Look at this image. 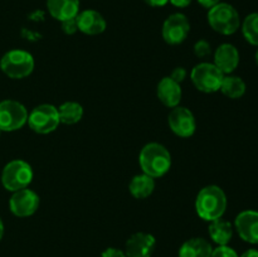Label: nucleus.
Returning a JSON list of instances; mask_svg holds the SVG:
<instances>
[{
    "label": "nucleus",
    "instance_id": "f257e3e1",
    "mask_svg": "<svg viewBox=\"0 0 258 257\" xmlns=\"http://www.w3.org/2000/svg\"><path fill=\"white\" fill-rule=\"evenodd\" d=\"M227 196L218 185H207L198 193L196 198V212L203 221L213 222L226 213Z\"/></svg>",
    "mask_w": 258,
    "mask_h": 257
},
{
    "label": "nucleus",
    "instance_id": "f03ea898",
    "mask_svg": "<svg viewBox=\"0 0 258 257\" xmlns=\"http://www.w3.org/2000/svg\"><path fill=\"white\" fill-rule=\"evenodd\" d=\"M139 164L143 173L151 178H161L171 168V155L168 149L159 143H149L139 154Z\"/></svg>",
    "mask_w": 258,
    "mask_h": 257
},
{
    "label": "nucleus",
    "instance_id": "7ed1b4c3",
    "mask_svg": "<svg viewBox=\"0 0 258 257\" xmlns=\"http://www.w3.org/2000/svg\"><path fill=\"white\" fill-rule=\"evenodd\" d=\"M208 23L214 32L222 35H232L241 28V17L233 5L218 3L208 12Z\"/></svg>",
    "mask_w": 258,
    "mask_h": 257
},
{
    "label": "nucleus",
    "instance_id": "20e7f679",
    "mask_svg": "<svg viewBox=\"0 0 258 257\" xmlns=\"http://www.w3.org/2000/svg\"><path fill=\"white\" fill-rule=\"evenodd\" d=\"M0 70L12 80H22L32 75L34 70V58L27 50H8L0 59Z\"/></svg>",
    "mask_w": 258,
    "mask_h": 257
},
{
    "label": "nucleus",
    "instance_id": "39448f33",
    "mask_svg": "<svg viewBox=\"0 0 258 257\" xmlns=\"http://www.w3.org/2000/svg\"><path fill=\"white\" fill-rule=\"evenodd\" d=\"M33 180L30 164L22 159H14L4 166L2 171V184L8 191H17L28 188Z\"/></svg>",
    "mask_w": 258,
    "mask_h": 257
},
{
    "label": "nucleus",
    "instance_id": "423d86ee",
    "mask_svg": "<svg viewBox=\"0 0 258 257\" xmlns=\"http://www.w3.org/2000/svg\"><path fill=\"white\" fill-rule=\"evenodd\" d=\"M224 75L214 63L202 62L194 66L190 72V80L196 88L204 93H214L221 90Z\"/></svg>",
    "mask_w": 258,
    "mask_h": 257
},
{
    "label": "nucleus",
    "instance_id": "0eeeda50",
    "mask_svg": "<svg viewBox=\"0 0 258 257\" xmlns=\"http://www.w3.org/2000/svg\"><path fill=\"white\" fill-rule=\"evenodd\" d=\"M27 123L34 133L45 135L55 131L59 126L60 120L58 108L50 103H43L37 106L28 113Z\"/></svg>",
    "mask_w": 258,
    "mask_h": 257
},
{
    "label": "nucleus",
    "instance_id": "6e6552de",
    "mask_svg": "<svg viewBox=\"0 0 258 257\" xmlns=\"http://www.w3.org/2000/svg\"><path fill=\"white\" fill-rule=\"evenodd\" d=\"M28 121V111L15 100L0 101V130L12 133L22 128Z\"/></svg>",
    "mask_w": 258,
    "mask_h": 257
},
{
    "label": "nucleus",
    "instance_id": "1a4fd4ad",
    "mask_svg": "<svg viewBox=\"0 0 258 257\" xmlns=\"http://www.w3.org/2000/svg\"><path fill=\"white\" fill-rule=\"evenodd\" d=\"M190 32V23L186 15L181 13H174L169 15L163 24L161 34L168 44H181L188 38Z\"/></svg>",
    "mask_w": 258,
    "mask_h": 257
},
{
    "label": "nucleus",
    "instance_id": "9d476101",
    "mask_svg": "<svg viewBox=\"0 0 258 257\" xmlns=\"http://www.w3.org/2000/svg\"><path fill=\"white\" fill-rule=\"evenodd\" d=\"M39 208V196L32 189H20L13 191L9 199V209L15 217L25 218L35 213Z\"/></svg>",
    "mask_w": 258,
    "mask_h": 257
},
{
    "label": "nucleus",
    "instance_id": "9b49d317",
    "mask_svg": "<svg viewBox=\"0 0 258 257\" xmlns=\"http://www.w3.org/2000/svg\"><path fill=\"white\" fill-rule=\"evenodd\" d=\"M168 123L170 130L179 138H190L197 130L194 113L183 106H176L171 108L168 116Z\"/></svg>",
    "mask_w": 258,
    "mask_h": 257
},
{
    "label": "nucleus",
    "instance_id": "f8f14e48",
    "mask_svg": "<svg viewBox=\"0 0 258 257\" xmlns=\"http://www.w3.org/2000/svg\"><path fill=\"white\" fill-rule=\"evenodd\" d=\"M234 228L244 242L258 244V211L241 212L234 219Z\"/></svg>",
    "mask_w": 258,
    "mask_h": 257
},
{
    "label": "nucleus",
    "instance_id": "ddd939ff",
    "mask_svg": "<svg viewBox=\"0 0 258 257\" xmlns=\"http://www.w3.org/2000/svg\"><path fill=\"white\" fill-rule=\"evenodd\" d=\"M156 246L153 234L138 232L128 237L125 243V253L127 257H151Z\"/></svg>",
    "mask_w": 258,
    "mask_h": 257
},
{
    "label": "nucleus",
    "instance_id": "4468645a",
    "mask_svg": "<svg viewBox=\"0 0 258 257\" xmlns=\"http://www.w3.org/2000/svg\"><path fill=\"white\" fill-rule=\"evenodd\" d=\"M214 66L224 76L232 75L239 65V52L231 43H223L214 52Z\"/></svg>",
    "mask_w": 258,
    "mask_h": 257
},
{
    "label": "nucleus",
    "instance_id": "2eb2a0df",
    "mask_svg": "<svg viewBox=\"0 0 258 257\" xmlns=\"http://www.w3.org/2000/svg\"><path fill=\"white\" fill-rule=\"evenodd\" d=\"M80 32L87 35H98L106 30V20L97 10L87 9L78 13L76 17Z\"/></svg>",
    "mask_w": 258,
    "mask_h": 257
},
{
    "label": "nucleus",
    "instance_id": "dca6fc26",
    "mask_svg": "<svg viewBox=\"0 0 258 257\" xmlns=\"http://www.w3.org/2000/svg\"><path fill=\"white\" fill-rule=\"evenodd\" d=\"M156 95H158L159 101L164 106H166L169 108H174L176 106H179V103H180L183 91H181L180 83L175 82L170 77H164L158 83Z\"/></svg>",
    "mask_w": 258,
    "mask_h": 257
},
{
    "label": "nucleus",
    "instance_id": "f3484780",
    "mask_svg": "<svg viewBox=\"0 0 258 257\" xmlns=\"http://www.w3.org/2000/svg\"><path fill=\"white\" fill-rule=\"evenodd\" d=\"M49 14L58 22L73 19L80 13V0H47Z\"/></svg>",
    "mask_w": 258,
    "mask_h": 257
},
{
    "label": "nucleus",
    "instance_id": "a211bd4d",
    "mask_svg": "<svg viewBox=\"0 0 258 257\" xmlns=\"http://www.w3.org/2000/svg\"><path fill=\"white\" fill-rule=\"evenodd\" d=\"M213 247L202 237L188 239L179 248V257H211Z\"/></svg>",
    "mask_w": 258,
    "mask_h": 257
},
{
    "label": "nucleus",
    "instance_id": "6ab92c4d",
    "mask_svg": "<svg viewBox=\"0 0 258 257\" xmlns=\"http://www.w3.org/2000/svg\"><path fill=\"white\" fill-rule=\"evenodd\" d=\"M209 237L218 246H227L233 237V226L231 222L224 221L223 218L209 222L208 227Z\"/></svg>",
    "mask_w": 258,
    "mask_h": 257
},
{
    "label": "nucleus",
    "instance_id": "aec40b11",
    "mask_svg": "<svg viewBox=\"0 0 258 257\" xmlns=\"http://www.w3.org/2000/svg\"><path fill=\"white\" fill-rule=\"evenodd\" d=\"M154 189H155V179L145 173L135 175L128 184V190L136 199L148 198L153 194Z\"/></svg>",
    "mask_w": 258,
    "mask_h": 257
},
{
    "label": "nucleus",
    "instance_id": "412c9836",
    "mask_svg": "<svg viewBox=\"0 0 258 257\" xmlns=\"http://www.w3.org/2000/svg\"><path fill=\"white\" fill-rule=\"evenodd\" d=\"M246 82H244L241 77H238V76L227 75L224 76L223 82H222L221 90L219 91L228 98L237 100V98H241L242 96L246 93Z\"/></svg>",
    "mask_w": 258,
    "mask_h": 257
},
{
    "label": "nucleus",
    "instance_id": "4be33fe9",
    "mask_svg": "<svg viewBox=\"0 0 258 257\" xmlns=\"http://www.w3.org/2000/svg\"><path fill=\"white\" fill-rule=\"evenodd\" d=\"M58 115H59L60 123L75 125L82 120L83 107L81 103L75 102V101H67L58 107Z\"/></svg>",
    "mask_w": 258,
    "mask_h": 257
},
{
    "label": "nucleus",
    "instance_id": "5701e85b",
    "mask_svg": "<svg viewBox=\"0 0 258 257\" xmlns=\"http://www.w3.org/2000/svg\"><path fill=\"white\" fill-rule=\"evenodd\" d=\"M242 34L252 45L258 47V13H251L241 23Z\"/></svg>",
    "mask_w": 258,
    "mask_h": 257
},
{
    "label": "nucleus",
    "instance_id": "b1692460",
    "mask_svg": "<svg viewBox=\"0 0 258 257\" xmlns=\"http://www.w3.org/2000/svg\"><path fill=\"white\" fill-rule=\"evenodd\" d=\"M212 53L211 44L207 40L201 39L194 44V54L198 58H206Z\"/></svg>",
    "mask_w": 258,
    "mask_h": 257
},
{
    "label": "nucleus",
    "instance_id": "393cba45",
    "mask_svg": "<svg viewBox=\"0 0 258 257\" xmlns=\"http://www.w3.org/2000/svg\"><path fill=\"white\" fill-rule=\"evenodd\" d=\"M211 257H239L238 253L236 252V249H233L232 247L227 246H218L216 248H213Z\"/></svg>",
    "mask_w": 258,
    "mask_h": 257
},
{
    "label": "nucleus",
    "instance_id": "a878e982",
    "mask_svg": "<svg viewBox=\"0 0 258 257\" xmlns=\"http://www.w3.org/2000/svg\"><path fill=\"white\" fill-rule=\"evenodd\" d=\"M60 23H62V30L66 33V34H68V35L75 34V33L78 30L77 20H76V18H73V19L64 20V22H60Z\"/></svg>",
    "mask_w": 258,
    "mask_h": 257
},
{
    "label": "nucleus",
    "instance_id": "bb28decb",
    "mask_svg": "<svg viewBox=\"0 0 258 257\" xmlns=\"http://www.w3.org/2000/svg\"><path fill=\"white\" fill-rule=\"evenodd\" d=\"M186 75H188V72H186L185 68H184V67H175L173 71H171V73H170V76H169V77H170L171 80L175 81V82L181 83L186 78Z\"/></svg>",
    "mask_w": 258,
    "mask_h": 257
},
{
    "label": "nucleus",
    "instance_id": "cd10ccee",
    "mask_svg": "<svg viewBox=\"0 0 258 257\" xmlns=\"http://www.w3.org/2000/svg\"><path fill=\"white\" fill-rule=\"evenodd\" d=\"M101 257H127V256H126L125 251H122V249L115 248V247H108V248H106L105 251L102 252Z\"/></svg>",
    "mask_w": 258,
    "mask_h": 257
},
{
    "label": "nucleus",
    "instance_id": "c85d7f7f",
    "mask_svg": "<svg viewBox=\"0 0 258 257\" xmlns=\"http://www.w3.org/2000/svg\"><path fill=\"white\" fill-rule=\"evenodd\" d=\"M145 4H148L149 7H153V8H160L164 7L169 3V0H143Z\"/></svg>",
    "mask_w": 258,
    "mask_h": 257
},
{
    "label": "nucleus",
    "instance_id": "c756f323",
    "mask_svg": "<svg viewBox=\"0 0 258 257\" xmlns=\"http://www.w3.org/2000/svg\"><path fill=\"white\" fill-rule=\"evenodd\" d=\"M169 3H170L171 5H174V7L176 8H186L189 7V5L191 4V0H169Z\"/></svg>",
    "mask_w": 258,
    "mask_h": 257
},
{
    "label": "nucleus",
    "instance_id": "7c9ffc66",
    "mask_svg": "<svg viewBox=\"0 0 258 257\" xmlns=\"http://www.w3.org/2000/svg\"><path fill=\"white\" fill-rule=\"evenodd\" d=\"M198 3L202 5V7L206 8V9H211V8H213L214 5L221 3V0H198Z\"/></svg>",
    "mask_w": 258,
    "mask_h": 257
},
{
    "label": "nucleus",
    "instance_id": "2f4dec72",
    "mask_svg": "<svg viewBox=\"0 0 258 257\" xmlns=\"http://www.w3.org/2000/svg\"><path fill=\"white\" fill-rule=\"evenodd\" d=\"M239 257H258V249L256 248L247 249V251H244Z\"/></svg>",
    "mask_w": 258,
    "mask_h": 257
},
{
    "label": "nucleus",
    "instance_id": "473e14b6",
    "mask_svg": "<svg viewBox=\"0 0 258 257\" xmlns=\"http://www.w3.org/2000/svg\"><path fill=\"white\" fill-rule=\"evenodd\" d=\"M3 236H4V223H3L2 218H0V241H2Z\"/></svg>",
    "mask_w": 258,
    "mask_h": 257
},
{
    "label": "nucleus",
    "instance_id": "72a5a7b5",
    "mask_svg": "<svg viewBox=\"0 0 258 257\" xmlns=\"http://www.w3.org/2000/svg\"><path fill=\"white\" fill-rule=\"evenodd\" d=\"M254 59H256V63H257V66H258V49L256 50V54H254Z\"/></svg>",
    "mask_w": 258,
    "mask_h": 257
},
{
    "label": "nucleus",
    "instance_id": "f704fd0d",
    "mask_svg": "<svg viewBox=\"0 0 258 257\" xmlns=\"http://www.w3.org/2000/svg\"><path fill=\"white\" fill-rule=\"evenodd\" d=\"M0 135H2V130H0Z\"/></svg>",
    "mask_w": 258,
    "mask_h": 257
}]
</instances>
